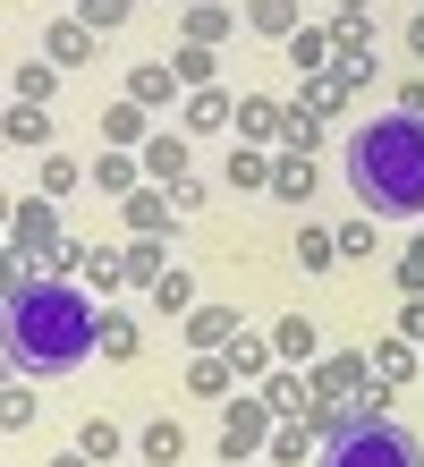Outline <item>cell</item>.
<instances>
[{"instance_id": "cell-1", "label": "cell", "mask_w": 424, "mask_h": 467, "mask_svg": "<svg viewBox=\"0 0 424 467\" xmlns=\"http://www.w3.org/2000/svg\"><path fill=\"white\" fill-rule=\"evenodd\" d=\"M0 340H9V366L35 374V382L77 374L94 357V306L68 281H17L9 306H0Z\"/></svg>"}, {"instance_id": "cell-2", "label": "cell", "mask_w": 424, "mask_h": 467, "mask_svg": "<svg viewBox=\"0 0 424 467\" xmlns=\"http://www.w3.org/2000/svg\"><path fill=\"white\" fill-rule=\"evenodd\" d=\"M348 196L382 222H408L424 213V119L390 111V119H365L348 136Z\"/></svg>"}, {"instance_id": "cell-3", "label": "cell", "mask_w": 424, "mask_h": 467, "mask_svg": "<svg viewBox=\"0 0 424 467\" xmlns=\"http://www.w3.org/2000/svg\"><path fill=\"white\" fill-rule=\"evenodd\" d=\"M315 467H424V442L399 417H339L323 433V459Z\"/></svg>"}]
</instances>
